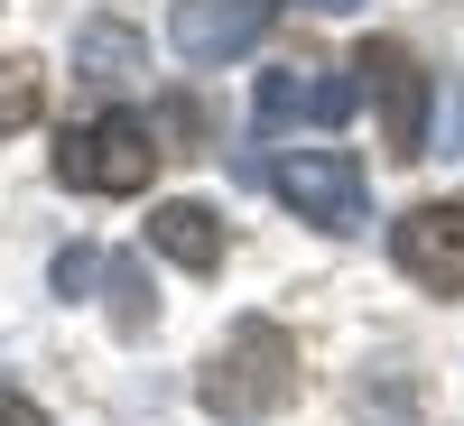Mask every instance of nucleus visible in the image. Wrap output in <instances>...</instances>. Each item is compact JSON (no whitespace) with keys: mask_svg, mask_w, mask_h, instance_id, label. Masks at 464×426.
Listing matches in <instances>:
<instances>
[{"mask_svg":"<svg viewBox=\"0 0 464 426\" xmlns=\"http://www.w3.org/2000/svg\"><path fill=\"white\" fill-rule=\"evenodd\" d=\"M196 390H205V408L214 417H269V408H288L297 399V343L279 334V325H232L223 334V353L205 362V380H196Z\"/></svg>","mask_w":464,"mask_h":426,"instance_id":"f257e3e1","label":"nucleus"},{"mask_svg":"<svg viewBox=\"0 0 464 426\" xmlns=\"http://www.w3.org/2000/svg\"><path fill=\"white\" fill-rule=\"evenodd\" d=\"M159 130L140 121V111H93V121H74L65 148H56V185L74 195H140L149 176H159Z\"/></svg>","mask_w":464,"mask_h":426,"instance_id":"f03ea898","label":"nucleus"},{"mask_svg":"<svg viewBox=\"0 0 464 426\" xmlns=\"http://www.w3.org/2000/svg\"><path fill=\"white\" fill-rule=\"evenodd\" d=\"M269 185H279V204H297V222H316V232H362L372 222V185H362L353 148H288V158L269 167Z\"/></svg>","mask_w":464,"mask_h":426,"instance_id":"7ed1b4c3","label":"nucleus"},{"mask_svg":"<svg viewBox=\"0 0 464 426\" xmlns=\"http://www.w3.org/2000/svg\"><path fill=\"white\" fill-rule=\"evenodd\" d=\"M362 102V74H334L325 56H297V65H269L260 93H251V121L260 130H343Z\"/></svg>","mask_w":464,"mask_h":426,"instance_id":"20e7f679","label":"nucleus"},{"mask_svg":"<svg viewBox=\"0 0 464 426\" xmlns=\"http://www.w3.org/2000/svg\"><path fill=\"white\" fill-rule=\"evenodd\" d=\"M353 74H362V93L381 102V139H391V158H428V102H437L428 65H418L400 37H372V47L353 56Z\"/></svg>","mask_w":464,"mask_h":426,"instance_id":"39448f33","label":"nucleus"},{"mask_svg":"<svg viewBox=\"0 0 464 426\" xmlns=\"http://www.w3.org/2000/svg\"><path fill=\"white\" fill-rule=\"evenodd\" d=\"M391 260L409 269L418 288L464 297V195H446V204H409V213L391 222Z\"/></svg>","mask_w":464,"mask_h":426,"instance_id":"423d86ee","label":"nucleus"},{"mask_svg":"<svg viewBox=\"0 0 464 426\" xmlns=\"http://www.w3.org/2000/svg\"><path fill=\"white\" fill-rule=\"evenodd\" d=\"M269 10H279V0H177L168 37H177L186 65H232V56H251L269 37Z\"/></svg>","mask_w":464,"mask_h":426,"instance_id":"0eeeda50","label":"nucleus"},{"mask_svg":"<svg viewBox=\"0 0 464 426\" xmlns=\"http://www.w3.org/2000/svg\"><path fill=\"white\" fill-rule=\"evenodd\" d=\"M149 241H159L177 269H196V279H205V269H223L232 232H223V213H214V204H159V213H149Z\"/></svg>","mask_w":464,"mask_h":426,"instance_id":"6e6552de","label":"nucleus"},{"mask_svg":"<svg viewBox=\"0 0 464 426\" xmlns=\"http://www.w3.org/2000/svg\"><path fill=\"white\" fill-rule=\"evenodd\" d=\"M74 65H93L102 84H111V74H130V28H121V19H93L84 47H74Z\"/></svg>","mask_w":464,"mask_h":426,"instance_id":"1a4fd4ad","label":"nucleus"},{"mask_svg":"<svg viewBox=\"0 0 464 426\" xmlns=\"http://www.w3.org/2000/svg\"><path fill=\"white\" fill-rule=\"evenodd\" d=\"M28 111H37V74L28 65H0V130H19Z\"/></svg>","mask_w":464,"mask_h":426,"instance_id":"9d476101","label":"nucleus"},{"mask_svg":"<svg viewBox=\"0 0 464 426\" xmlns=\"http://www.w3.org/2000/svg\"><path fill=\"white\" fill-rule=\"evenodd\" d=\"M56 288L84 297V288H93V251H65V260H56Z\"/></svg>","mask_w":464,"mask_h":426,"instance_id":"9b49d317","label":"nucleus"},{"mask_svg":"<svg viewBox=\"0 0 464 426\" xmlns=\"http://www.w3.org/2000/svg\"><path fill=\"white\" fill-rule=\"evenodd\" d=\"M0 426H47V417H37V408H28L19 390H0Z\"/></svg>","mask_w":464,"mask_h":426,"instance_id":"f8f14e48","label":"nucleus"},{"mask_svg":"<svg viewBox=\"0 0 464 426\" xmlns=\"http://www.w3.org/2000/svg\"><path fill=\"white\" fill-rule=\"evenodd\" d=\"M306 10H353V0H306Z\"/></svg>","mask_w":464,"mask_h":426,"instance_id":"ddd939ff","label":"nucleus"}]
</instances>
